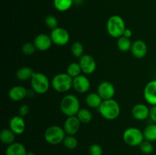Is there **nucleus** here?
Returning a JSON list of instances; mask_svg holds the SVG:
<instances>
[{
	"label": "nucleus",
	"instance_id": "f257e3e1",
	"mask_svg": "<svg viewBox=\"0 0 156 155\" xmlns=\"http://www.w3.org/2000/svg\"><path fill=\"white\" fill-rule=\"evenodd\" d=\"M98 109L100 115L107 120L116 119L120 114V104L114 98L103 100Z\"/></svg>",
	"mask_w": 156,
	"mask_h": 155
},
{
	"label": "nucleus",
	"instance_id": "f03ea898",
	"mask_svg": "<svg viewBox=\"0 0 156 155\" xmlns=\"http://www.w3.org/2000/svg\"><path fill=\"white\" fill-rule=\"evenodd\" d=\"M108 33L113 38H117L123 36L126 27V24L121 16L117 15H112L108 19L106 24Z\"/></svg>",
	"mask_w": 156,
	"mask_h": 155
},
{
	"label": "nucleus",
	"instance_id": "7ed1b4c3",
	"mask_svg": "<svg viewBox=\"0 0 156 155\" xmlns=\"http://www.w3.org/2000/svg\"><path fill=\"white\" fill-rule=\"evenodd\" d=\"M60 110L66 116L76 115L80 108V102L79 98L73 94H67L64 96L60 101Z\"/></svg>",
	"mask_w": 156,
	"mask_h": 155
},
{
	"label": "nucleus",
	"instance_id": "20e7f679",
	"mask_svg": "<svg viewBox=\"0 0 156 155\" xmlns=\"http://www.w3.org/2000/svg\"><path fill=\"white\" fill-rule=\"evenodd\" d=\"M73 78L66 72L59 73L53 76L51 80V86L53 90L59 93H66L73 88Z\"/></svg>",
	"mask_w": 156,
	"mask_h": 155
},
{
	"label": "nucleus",
	"instance_id": "39448f33",
	"mask_svg": "<svg viewBox=\"0 0 156 155\" xmlns=\"http://www.w3.org/2000/svg\"><path fill=\"white\" fill-rule=\"evenodd\" d=\"M31 88L37 94H44L49 91L51 82L48 77L42 72H34L30 79Z\"/></svg>",
	"mask_w": 156,
	"mask_h": 155
},
{
	"label": "nucleus",
	"instance_id": "423d86ee",
	"mask_svg": "<svg viewBox=\"0 0 156 155\" xmlns=\"http://www.w3.org/2000/svg\"><path fill=\"white\" fill-rule=\"evenodd\" d=\"M66 136V134L63 128L57 125L49 126L44 132V139L52 145H57L62 143Z\"/></svg>",
	"mask_w": 156,
	"mask_h": 155
},
{
	"label": "nucleus",
	"instance_id": "0eeeda50",
	"mask_svg": "<svg viewBox=\"0 0 156 155\" xmlns=\"http://www.w3.org/2000/svg\"><path fill=\"white\" fill-rule=\"evenodd\" d=\"M123 140L127 145L130 147L140 146L144 141L143 132L136 127H129L123 132Z\"/></svg>",
	"mask_w": 156,
	"mask_h": 155
},
{
	"label": "nucleus",
	"instance_id": "6e6552de",
	"mask_svg": "<svg viewBox=\"0 0 156 155\" xmlns=\"http://www.w3.org/2000/svg\"><path fill=\"white\" fill-rule=\"evenodd\" d=\"M50 36L53 41V43L59 46H63L66 45L70 40V35L68 30L60 27L52 30Z\"/></svg>",
	"mask_w": 156,
	"mask_h": 155
},
{
	"label": "nucleus",
	"instance_id": "1a4fd4ad",
	"mask_svg": "<svg viewBox=\"0 0 156 155\" xmlns=\"http://www.w3.org/2000/svg\"><path fill=\"white\" fill-rule=\"evenodd\" d=\"M82 71L85 74H91L97 68V63L93 56L88 54H84L79 59Z\"/></svg>",
	"mask_w": 156,
	"mask_h": 155
},
{
	"label": "nucleus",
	"instance_id": "9d476101",
	"mask_svg": "<svg viewBox=\"0 0 156 155\" xmlns=\"http://www.w3.org/2000/svg\"><path fill=\"white\" fill-rule=\"evenodd\" d=\"M115 88L111 82L105 81L101 82L98 86L97 93L101 96L103 100L114 98L115 95Z\"/></svg>",
	"mask_w": 156,
	"mask_h": 155
},
{
	"label": "nucleus",
	"instance_id": "9b49d317",
	"mask_svg": "<svg viewBox=\"0 0 156 155\" xmlns=\"http://www.w3.org/2000/svg\"><path fill=\"white\" fill-rule=\"evenodd\" d=\"M73 88L76 92L85 94L90 90L91 82L86 76L84 74H80L73 78Z\"/></svg>",
	"mask_w": 156,
	"mask_h": 155
},
{
	"label": "nucleus",
	"instance_id": "f8f14e48",
	"mask_svg": "<svg viewBox=\"0 0 156 155\" xmlns=\"http://www.w3.org/2000/svg\"><path fill=\"white\" fill-rule=\"evenodd\" d=\"M81 122L76 115L67 116L63 124V129L66 134L69 135H75L80 129Z\"/></svg>",
	"mask_w": 156,
	"mask_h": 155
},
{
	"label": "nucleus",
	"instance_id": "ddd939ff",
	"mask_svg": "<svg viewBox=\"0 0 156 155\" xmlns=\"http://www.w3.org/2000/svg\"><path fill=\"white\" fill-rule=\"evenodd\" d=\"M34 44L36 46V49L39 51H47L51 47L53 41L50 35L47 33H40L35 36L34 40Z\"/></svg>",
	"mask_w": 156,
	"mask_h": 155
},
{
	"label": "nucleus",
	"instance_id": "4468645a",
	"mask_svg": "<svg viewBox=\"0 0 156 155\" xmlns=\"http://www.w3.org/2000/svg\"><path fill=\"white\" fill-rule=\"evenodd\" d=\"M143 97L149 104L156 105V80L150 81L146 84L143 91Z\"/></svg>",
	"mask_w": 156,
	"mask_h": 155
},
{
	"label": "nucleus",
	"instance_id": "2eb2a0df",
	"mask_svg": "<svg viewBox=\"0 0 156 155\" xmlns=\"http://www.w3.org/2000/svg\"><path fill=\"white\" fill-rule=\"evenodd\" d=\"M150 108L148 107L147 105L144 103H137L131 110V114L135 119L138 121H143L149 117Z\"/></svg>",
	"mask_w": 156,
	"mask_h": 155
},
{
	"label": "nucleus",
	"instance_id": "dca6fc26",
	"mask_svg": "<svg viewBox=\"0 0 156 155\" xmlns=\"http://www.w3.org/2000/svg\"><path fill=\"white\" fill-rule=\"evenodd\" d=\"M9 129L15 134V135H22L25 131V121L24 118L20 115H15L9 120Z\"/></svg>",
	"mask_w": 156,
	"mask_h": 155
},
{
	"label": "nucleus",
	"instance_id": "f3484780",
	"mask_svg": "<svg viewBox=\"0 0 156 155\" xmlns=\"http://www.w3.org/2000/svg\"><path fill=\"white\" fill-rule=\"evenodd\" d=\"M130 51L135 58L143 59L148 53V46L145 41L142 40H136L133 43Z\"/></svg>",
	"mask_w": 156,
	"mask_h": 155
},
{
	"label": "nucleus",
	"instance_id": "a211bd4d",
	"mask_svg": "<svg viewBox=\"0 0 156 155\" xmlns=\"http://www.w3.org/2000/svg\"><path fill=\"white\" fill-rule=\"evenodd\" d=\"M27 89L24 87L16 85L9 90V97L13 101H21L27 97Z\"/></svg>",
	"mask_w": 156,
	"mask_h": 155
},
{
	"label": "nucleus",
	"instance_id": "6ab92c4d",
	"mask_svg": "<svg viewBox=\"0 0 156 155\" xmlns=\"http://www.w3.org/2000/svg\"><path fill=\"white\" fill-rule=\"evenodd\" d=\"M27 151L22 143L14 142L7 147L5 155H27Z\"/></svg>",
	"mask_w": 156,
	"mask_h": 155
},
{
	"label": "nucleus",
	"instance_id": "aec40b11",
	"mask_svg": "<svg viewBox=\"0 0 156 155\" xmlns=\"http://www.w3.org/2000/svg\"><path fill=\"white\" fill-rule=\"evenodd\" d=\"M85 101L88 107L98 109L99 106H101V104L103 102V99L101 97V96L97 92H91L89 93L85 97Z\"/></svg>",
	"mask_w": 156,
	"mask_h": 155
},
{
	"label": "nucleus",
	"instance_id": "412c9836",
	"mask_svg": "<svg viewBox=\"0 0 156 155\" xmlns=\"http://www.w3.org/2000/svg\"><path fill=\"white\" fill-rule=\"evenodd\" d=\"M34 72L35 71H34V70L30 67H21L16 71V78L18 80L21 81L30 80Z\"/></svg>",
	"mask_w": 156,
	"mask_h": 155
},
{
	"label": "nucleus",
	"instance_id": "4be33fe9",
	"mask_svg": "<svg viewBox=\"0 0 156 155\" xmlns=\"http://www.w3.org/2000/svg\"><path fill=\"white\" fill-rule=\"evenodd\" d=\"M15 135L10 129H4L0 132V140L2 144L9 146L15 142Z\"/></svg>",
	"mask_w": 156,
	"mask_h": 155
},
{
	"label": "nucleus",
	"instance_id": "5701e85b",
	"mask_svg": "<svg viewBox=\"0 0 156 155\" xmlns=\"http://www.w3.org/2000/svg\"><path fill=\"white\" fill-rule=\"evenodd\" d=\"M74 4V0H53V6L60 12L69 10Z\"/></svg>",
	"mask_w": 156,
	"mask_h": 155
},
{
	"label": "nucleus",
	"instance_id": "b1692460",
	"mask_svg": "<svg viewBox=\"0 0 156 155\" xmlns=\"http://www.w3.org/2000/svg\"><path fill=\"white\" fill-rule=\"evenodd\" d=\"M143 135H144V139L146 141H156V123L150 124L145 128L143 131Z\"/></svg>",
	"mask_w": 156,
	"mask_h": 155
},
{
	"label": "nucleus",
	"instance_id": "393cba45",
	"mask_svg": "<svg viewBox=\"0 0 156 155\" xmlns=\"http://www.w3.org/2000/svg\"><path fill=\"white\" fill-rule=\"evenodd\" d=\"M76 116L81 122V123H83V124L89 123L93 118L91 112L86 108H81L78 113L76 114Z\"/></svg>",
	"mask_w": 156,
	"mask_h": 155
},
{
	"label": "nucleus",
	"instance_id": "a878e982",
	"mask_svg": "<svg viewBox=\"0 0 156 155\" xmlns=\"http://www.w3.org/2000/svg\"><path fill=\"white\" fill-rule=\"evenodd\" d=\"M133 43L131 42L130 39L125 36H122L117 39V46L119 50L121 52H128L131 50Z\"/></svg>",
	"mask_w": 156,
	"mask_h": 155
},
{
	"label": "nucleus",
	"instance_id": "bb28decb",
	"mask_svg": "<svg viewBox=\"0 0 156 155\" xmlns=\"http://www.w3.org/2000/svg\"><path fill=\"white\" fill-rule=\"evenodd\" d=\"M82 72V68L79 62H71L67 67L66 73L73 78L80 75Z\"/></svg>",
	"mask_w": 156,
	"mask_h": 155
},
{
	"label": "nucleus",
	"instance_id": "cd10ccee",
	"mask_svg": "<svg viewBox=\"0 0 156 155\" xmlns=\"http://www.w3.org/2000/svg\"><path fill=\"white\" fill-rule=\"evenodd\" d=\"M62 144L66 148L69 149V150H74L77 147L79 141H78L77 138L75 137V135H66L62 141Z\"/></svg>",
	"mask_w": 156,
	"mask_h": 155
},
{
	"label": "nucleus",
	"instance_id": "c85d7f7f",
	"mask_svg": "<svg viewBox=\"0 0 156 155\" xmlns=\"http://www.w3.org/2000/svg\"><path fill=\"white\" fill-rule=\"evenodd\" d=\"M71 53L76 58H81L84 55V46L82 43L76 41L71 46Z\"/></svg>",
	"mask_w": 156,
	"mask_h": 155
},
{
	"label": "nucleus",
	"instance_id": "c756f323",
	"mask_svg": "<svg viewBox=\"0 0 156 155\" xmlns=\"http://www.w3.org/2000/svg\"><path fill=\"white\" fill-rule=\"evenodd\" d=\"M36 50V46H35V45L34 44V43H25L23 44L22 46H21V52H22L23 54L25 55V56H32V55L35 53Z\"/></svg>",
	"mask_w": 156,
	"mask_h": 155
},
{
	"label": "nucleus",
	"instance_id": "7c9ffc66",
	"mask_svg": "<svg viewBox=\"0 0 156 155\" xmlns=\"http://www.w3.org/2000/svg\"><path fill=\"white\" fill-rule=\"evenodd\" d=\"M139 147H140V149L142 153H145V154H150V153H152L154 150V146L152 144V142L146 141V140H144Z\"/></svg>",
	"mask_w": 156,
	"mask_h": 155
},
{
	"label": "nucleus",
	"instance_id": "2f4dec72",
	"mask_svg": "<svg viewBox=\"0 0 156 155\" xmlns=\"http://www.w3.org/2000/svg\"><path fill=\"white\" fill-rule=\"evenodd\" d=\"M45 24L47 27H48L50 30L58 27V20L54 15H48L45 18Z\"/></svg>",
	"mask_w": 156,
	"mask_h": 155
},
{
	"label": "nucleus",
	"instance_id": "473e14b6",
	"mask_svg": "<svg viewBox=\"0 0 156 155\" xmlns=\"http://www.w3.org/2000/svg\"><path fill=\"white\" fill-rule=\"evenodd\" d=\"M90 155H103V149L98 144H93L90 146L88 150Z\"/></svg>",
	"mask_w": 156,
	"mask_h": 155
},
{
	"label": "nucleus",
	"instance_id": "72a5a7b5",
	"mask_svg": "<svg viewBox=\"0 0 156 155\" xmlns=\"http://www.w3.org/2000/svg\"><path fill=\"white\" fill-rule=\"evenodd\" d=\"M29 112H30V107L27 104H22L19 107V109H18L19 115L22 117L26 116L29 113Z\"/></svg>",
	"mask_w": 156,
	"mask_h": 155
},
{
	"label": "nucleus",
	"instance_id": "f704fd0d",
	"mask_svg": "<svg viewBox=\"0 0 156 155\" xmlns=\"http://www.w3.org/2000/svg\"><path fill=\"white\" fill-rule=\"evenodd\" d=\"M149 118L151 119L154 123H156V105L152 106L150 108V112H149Z\"/></svg>",
	"mask_w": 156,
	"mask_h": 155
},
{
	"label": "nucleus",
	"instance_id": "c9c22d12",
	"mask_svg": "<svg viewBox=\"0 0 156 155\" xmlns=\"http://www.w3.org/2000/svg\"><path fill=\"white\" fill-rule=\"evenodd\" d=\"M123 36H125V37H127V38H129V39H130L131 36H133L132 30H131V29H129V28H126V29H125L124 32H123Z\"/></svg>",
	"mask_w": 156,
	"mask_h": 155
},
{
	"label": "nucleus",
	"instance_id": "e433bc0d",
	"mask_svg": "<svg viewBox=\"0 0 156 155\" xmlns=\"http://www.w3.org/2000/svg\"><path fill=\"white\" fill-rule=\"evenodd\" d=\"M36 94L34 91L33 89H27V97H33L34 96V94Z\"/></svg>",
	"mask_w": 156,
	"mask_h": 155
},
{
	"label": "nucleus",
	"instance_id": "4c0bfd02",
	"mask_svg": "<svg viewBox=\"0 0 156 155\" xmlns=\"http://www.w3.org/2000/svg\"><path fill=\"white\" fill-rule=\"evenodd\" d=\"M82 2V0H74V4L76 3V4H79V3H81Z\"/></svg>",
	"mask_w": 156,
	"mask_h": 155
},
{
	"label": "nucleus",
	"instance_id": "58836bf2",
	"mask_svg": "<svg viewBox=\"0 0 156 155\" xmlns=\"http://www.w3.org/2000/svg\"><path fill=\"white\" fill-rule=\"evenodd\" d=\"M27 155H36L34 152H27Z\"/></svg>",
	"mask_w": 156,
	"mask_h": 155
}]
</instances>
